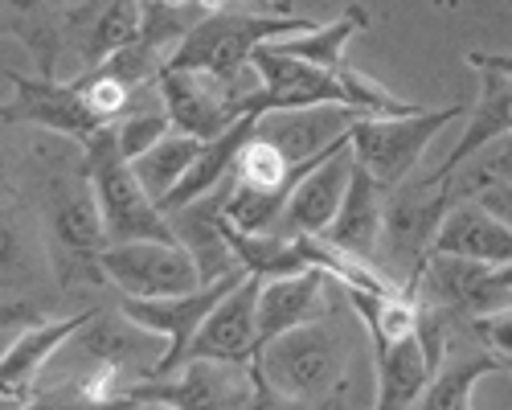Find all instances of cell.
I'll use <instances>...</instances> for the list:
<instances>
[{
  "label": "cell",
  "instance_id": "1",
  "mask_svg": "<svg viewBox=\"0 0 512 410\" xmlns=\"http://www.w3.org/2000/svg\"><path fill=\"white\" fill-rule=\"evenodd\" d=\"M250 378L263 402H332L349 378V341L340 324L328 316L271 337L250 357Z\"/></svg>",
  "mask_w": 512,
  "mask_h": 410
},
{
  "label": "cell",
  "instance_id": "2",
  "mask_svg": "<svg viewBox=\"0 0 512 410\" xmlns=\"http://www.w3.org/2000/svg\"><path fill=\"white\" fill-rule=\"evenodd\" d=\"M41 214H46V234H50V255L58 267V279L70 283H103V251H107V226L95 185L87 169L74 177H50L46 197H41Z\"/></svg>",
  "mask_w": 512,
  "mask_h": 410
},
{
  "label": "cell",
  "instance_id": "3",
  "mask_svg": "<svg viewBox=\"0 0 512 410\" xmlns=\"http://www.w3.org/2000/svg\"><path fill=\"white\" fill-rule=\"evenodd\" d=\"M82 169H87L99 210H103V226L111 242H132V238H177V226L168 222V214L160 210V201L144 189L136 164L119 152L115 140V123L99 128L87 140V156H82Z\"/></svg>",
  "mask_w": 512,
  "mask_h": 410
},
{
  "label": "cell",
  "instance_id": "4",
  "mask_svg": "<svg viewBox=\"0 0 512 410\" xmlns=\"http://www.w3.org/2000/svg\"><path fill=\"white\" fill-rule=\"evenodd\" d=\"M312 17L295 13H263V9H226L193 25V33L181 41L168 58V66L185 70H209L222 78H238L250 70V58L259 46L279 37H291L300 29H312Z\"/></svg>",
  "mask_w": 512,
  "mask_h": 410
},
{
  "label": "cell",
  "instance_id": "5",
  "mask_svg": "<svg viewBox=\"0 0 512 410\" xmlns=\"http://www.w3.org/2000/svg\"><path fill=\"white\" fill-rule=\"evenodd\" d=\"M259 70H246L238 78H222L209 70H185L164 66L156 78V95L164 111L173 115L177 132H189L197 140H213L230 132L242 115H254V95H259Z\"/></svg>",
  "mask_w": 512,
  "mask_h": 410
},
{
  "label": "cell",
  "instance_id": "6",
  "mask_svg": "<svg viewBox=\"0 0 512 410\" xmlns=\"http://www.w3.org/2000/svg\"><path fill=\"white\" fill-rule=\"evenodd\" d=\"M463 115V107H439V111H410V115H361L353 123V156L361 169L373 173L381 189H398L418 169L431 140Z\"/></svg>",
  "mask_w": 512,
  "mask_h": 410
},
{
  "label": "cell",
  "instance_id": "7",
  "mask_svg": "<svg viewBox=\"0 0 512 410\" xmlns=\"http://www.w3.org/2000/svg\"><path fill=\"white\" fill-rule=\"evenodd\" d=\"M103 275L119 296L160 300V296H185L197 292L205 279L189 242L177 238H132V242H107Z\"/></svg>",
  "mask_w": 512,
  "mask_h": 410
},
{
  "label": "cell",
  "instance_id": "8",
  "mask_svg": "<svg viewBox=\"0 0 512 410\" xmlns=\"http://www.w3.org/2000/svg\"><path fill=\"white\" fill-rule=\"evenodd\" d=\"M111 402L140 406H177V410H222V406H259L250 365L193 357L173 374H148L136 386H119Z\"/></svg>",
  "mask_w": 512,
  "mask_h": 410
},
{
  "label": "cell",
  "instance_id": "9",
  "mask_svg": "<svg viewBox=\"0 0 512 410\" xmlns=\"http://www.w3.org/2000/svg\"><path fill=\"white\" fill-rule=\"evenodd\" d=\"M5 128H17V123H29V128H46L58 132L66 140L87 144L99 128L107 123L95 115L87 87L82 78L58 82L54 74H41V78H25L17 70H5Z\"/></svg>",
  "mask_w": 512,
  "mask_h": 410
},
{
  "label": "cell",
  "instance_id": "10",
  "mask_svg": "<svg viewBox=\"0 0 512 410\" xmlns=\"http://www.w3.org/2000/svg\"><path fill=\"white\" fill-rule=\"evenodd\" d=\"M250 66L259 70V95H254V115H267V111H300V107H353L349 87L340 78V66H320L308 62L300 54H287L279 50L275 41L254 50Z\"/></svg>",
  "mask_w": 512,
  "mask_h": 410
},
{
  "label": "cell",
  "instance_id": "11",
  "mask_svg": "<svg viewBox=\"0 0 512 410\" xmlns=\"http://www.w3.org/2000/svg\"><path fill=\"white\" fill-rule=\"evenodd\" d=\"M353 169H357V156H353V128H349L328 152L312 156L300 169H291V193L283 205L279 234H324L349 193Z\"/></svg>",
  "mask_w": 512,
  "mask_h": 410
},
{
  "label": "cell",
  "instance_id": "12",
  "mask_svg": "<svg viewBox=\"0 0 512 410\" xmlns=\"http://www.w3.org/2000/svg\"><path fill=\"white\" fill-rule=\"evenodd\" d=\"M451 210V181H435L422 189H390L386 201V230H381V251L390 255L394 267L406 271V283L418 275V267L431 259L435 251V234ZM390 275L398 279V271Z\"/></svg>",
  "mask_w": 512,
  "mask_h": 410
},
{
  "label": "cell",
  "instance_id": "13",
  "mask_svg": "<svg viewBox=\"0 0 512 410\" xmlns=\"http://www.w3.org/2000/svg\"><path fill=\"white\" fill-rule=\"evenodd\" d=\"M246 271H230L222 279H209L201 283L197 292H185V296H160V300H136V296H123L119 300V312L123 316H132L136 324L152 328V333L168 337V353L160 361L156 374H173V369L185 365L189 357V345L197 337V328L205 324V316L218 308V300L230 292V287L242 279Z\"/></svg>",
  "mask_w": 512,
  "mask_h": 410
},
{
  "label": "cell",
  "instance_id": "14",
  "mask_svg": "<svg viewBox=\"0 0 512 410\" xmlns=\"http://www.w3.org/2000/svg\"><path fill=\"white\" fill-rule=\"evenodd\" d=\"M259 292H263V279L259 275H242L230 292L218 300L205 316V324L197 328V337L189 345V357H209V361H238L250 365V357L259 353L263 333H259Z\"/></svg>",
  "mask_w": 512,
  "mask_h": 410
},
{
  "label": "cell",
  "instance_id": "15",
  "mask_svg": "<svg viewBox=\"0 0 512 410\" xmlns=\"http://www.w3.org/2000/svg\"><path fill=\"white\" fill-rule=\"evenodd\" d=\"M144 33V0H70L66 41L82 66L95 70Z\"/></svg>",
  "mask_w": 512,
  "mask_h": 410
},
{
  "label": "cell",
  "instance_id": "16",
  "mask_svg": "<svg viewBox=\"0 0 512 410\" xmlns=\"http://www.w3.org/2000/svg\"><path fill=\"white\" fill-rule=\"evenodd\" d=\"M95 316L91 312H74V316H58V320H37L21 333L5 337V357H0V382H5V406H25L33 398V382L37 374L50 365V357L74 341L82 333V324Z\"/></svg>",
  "mask_w": 512,
  "mask_h": 410
},
{
  "label": "cell",
  "instance_id": "17",
  "mask_svg": "<svg viewBox=\"0 0 512 410\" xmlns=\"http://www.w3.org/2000/svg\"><path fill=\"white\" fill-rule=\"evenodd\" d=\"M361 115L365 111L340 107V103L300 107V111H267V115H259V136H267L291 160V169H300V164H308L312 156L328 152Z\"/></svg>",
  "mask_w": 512,
  "mask_h": 410
},
{
  "label": "cell",
  "instance_id": "18",
  "mask_svg": "<svg viewBox=\"0 0 512 410\" xmlns=\"http://www.w3.org/2000/svg\"><path fill=\"white\" fill-rule=\"evenodd\" d=\"M78 341L87 345L115 378H123V374L148 378V374H156L164 353H168V337L152 333V328L136 324L132 316H123V312L119 316H99L95 312L87 324H82Z\"/></svg>",
  "mask_w": 512,
  "mask_h": 410
},
{
  "label": "cell",
  "instance_id": "19",
  "mask_svg": "<svg viewBox=\"0 0 512 410\" xmlns=\"http://www.w3.org/2000/svg\"><path fill=\"white\" fill-rule=\"evenodd\" d=\"M435 251L504 267V263H512V226L504 218H496L476 193H463L447 210V218L435 234Z\"/></svg>",
  "mask_w": 512,
  "mask_h": 410
},
{
  "label": "cell",
  "instance_id": "20",
  "mask_svg": "<svg viewBox=\"0 0 512 410\" xmlns=\"http://www.w3.org/2000/svg\"><path fill=\"white\" fill-rule=\"evenodd\" d=\"M328 283H332V275L324 267L263 279V292H259V333H263V341L287 333V328H300L308 320L328 316L332 312L328 308Z\"/></svg>",
  "mask_w": 512,
  "mask_h": 410
},
{
  "label": "cell",
  "instance_id": "21",
  "mask_svg": "<svg viewBox=\"0 0 512 410\" xmlns=\"http://www.w3.org/2000/svg\"><path fill=\"white\" fill-rule=\"evenodd\" d=\"M476 74H480V99H476L472 115H467V128H463L459 144L435 169V181H451V173L459 164H467L476 152L492 148L496 140L512 136V74H504V70H476Z\"/></svg>",
  "mask_w": 512,
  "mask_h": 410
},
{
  "label": "cell",
  "instance_id": "22",
  "mask_svg": "<svg viewBox=\"0 0 512 410\" xmlns=\"http://www.w3.org/2000/svg\"><path fill=\"white\" fill-rule=\"evenodd\" d=\"M381 230H386V189L373 181L369 169H353L349 193L340 201V210L332 218V226L324 230L328 242H336L340 251H353L373 259L381 251Z\"/></svg>",
  "mask_w": 512,
  "mask_h": 410
},
{
  "label": "cell",
  "instance_id": "23",
  "mask_svg": "<svg viewBox=\"0 0 512 410\" xmlns=\"http://www.w3.org/2000/svg\"><path fill=\"white\" fill-rule=\"evenodd\" d=\"M373 361H377V394H373L377 410L422 406V394L435 378V365H431V353H426L418 333H410L386 349H373Z\"/></svg>",
  "mask_w": 512,
  "mask_h": 410
},
{
  "label": "cell",
  "instance_id": "24",
  "mask_svg": "<svg viewBox=\"0 0 512 410\" xmlns=\"http://www.w3.org/2000/svg\"><path fill=\"white\" fill-rule=\"evenodd\" d=\"M66 17H70V0H5V33L17 37L33 54V66L41 74H54L62 50L70 46Z\"/></svg>",
  "mask_w": 512,
  "mask_h": 410
},
{
  "label": "cell",
  "instance_id": "25",
  "mask_svg": "<svg viewBox=\"0 0 512 410\" xmlns=\"http://www.w3.org/2000/svg\"><path fill=\"white\" fill-rule=\"evenodd\" d=\"M254 128H259V115H242L230 132L205 140V148H201V156L193 160V169L185 173V181H181L173 193H168L164 214H177V210H185V205H197V201H205L209 193H218V185L238 169V156H242L246 140L254 136Z\"/></svg>",
  "mask_w": 512,
  "mask_h": 410
},
{
  "label": "cell",
  "instance_id": "26",
  "mask_svg": "<svg viewBox=\"0 0 512 410\" xmlns=\"http://www.w3.org/2000/svg\"><path fill=\"white\" fill-rule=\"evenodd\" d=\"M500 357L484 345H476L472 353H447V361L439 365V374L431 378L422 394V406L426 410H467L472 406V390L480 378L488 374H500Z\"/></svg>",
  "mask_w": 512,
  "mask_h": 410
},
{
  "label": "cell",
  "instance_id": "27",
  "mask_svg": "<svg viewBox=\"0 0 512 410\" xmlns=\"http://www.w3.org/2000/svg\"><path fill=\"white\" fill-rule=\"evenodd\" d=\"M201 148H205V140H197V136H189V132H168L156 148H148L144 156L132 160L136 173H140V181H144V189L160 201V210H164L168 193H173V189L185 181V173L193 169V160L201 156Z\"/></svg>",
  "mask_w": 512,
  "mask_h": 410
},
{
  "label": "cell",
  "instance_id": "28",
  "mask_svg": "<svg viewBox=\"0 0 512 410\" xmlns=\"http://www.w3.org/2000/svg\"><path fill=\"white\" fill-rule=\"evenodd\" d=\"M365 29H369V13L361 5H349L336 21H328V25L316 21L312 29L279 37L275 46L287 50V54H300L308 62H320V66H340V62H345V58H340V54H345V46H349L357 33H365Z\"/></svg>",
  "mask_w": 512,
  "mask_h": 410
},
{
  "label": "cell",
  "instance_id": "29",
  "mask_svg": "<svg viewBox=\"0 0 512 410\" xmlns=\"http://www.w3.org/2000/svg\"><path fill=\"white\" fill-rule=\"evenodd\" d=\"M283 205H287V189H259L234 177V185L218 197V210L230 226L263 234V230H279L283 222Z\"/></svg>",
  "mask_w": 512,
  "mask_h": 410
},
{
  "label": "cell",
  "instance_id": "30",
  "mask_svg": "<svg viewBox=\"0 0 512 410\" xmlns=\"http://www.w3.org/2000/svg\"><path fill=\"white\" fill-rule=\"evenodd\" d=\"M234 177L246 185H259V189H287L291 193V160L254 128V136L246 140V148L238 156Z\"/></svg>",
  "mask_w": 512,
  "mask_h": 410
},
{
  "label": "cell",
  "instance_id": "31",
  "mask_svg": "<svg viewBox=\"0 0 512 410\" xmlns=\"http://www.w3.org/2000/svg\"><path fill=\"white\" fill-rule=\"evenodd\" d=\"M168 132H177V123H173V115L164 111V103L152 107V111H127V115L115 123V140H119V152H123L127 160H136V156H144L148 148H156Z\"/></svg>",
  "mask_w": 512,
  "mask_h": 410
},
{
  "label": "cell",
  "instance_id": "32",
  "mask_svg": "<svg viewBox=\"0 0 512 410\" xmlns=\"http://www.w3.org/2000/svg\"><path fill=\"white\" fill-rule=\"evenodd\" d=\"M467 328H472V337H476L484 349H492L500 361H508V357H512V304H508V308H500V312L476 316Z\"/></svg>",
  "mask_w": 512,
  "mask_h": 410
},
{
  "label": "cell",
  "instance_id": "33",
  "mask_svg": "<svg viewBox=\"0 0 512 410\" xmlns=\"http://www.w3.org/2000/svg\"><path fill=\"white\" fill-rule=\"evenodd\" d=\"M472 181H508L512 185V136L492 144V156L484 160V169Z\"/></svg>",
  "mask_w": 512,
  "mask_h": 410
},
{
  "label": "cell",
  "instance_id": "34",
  "mask_svg": "<svg viewBox=\"0 0 512 410\" xmlns=\"http://www.w3.org/2000/svg\"><path fill=\"white\" fill-rule=\"evenodd\" d=\"M467 66H472V70H504V74H512V50H467Z\"/></svg>",
  "mask_w": 512,
  "mask_h": 410
},
{
  "label": "cell",
  "instance_id": "35",
  "mask_svg": "<svg viewBox=\"0 0 512 410\" xmlns=\"http://www.w3.org/2000/svg\"><path fill=\"white\" fill-rule=\"evenodd\" d=\"M500 365H504V374H512V357H508V361H500Z\"/></svg>",
  "mask_w": 512,
  "mask_h": 410
}]
</instances>
